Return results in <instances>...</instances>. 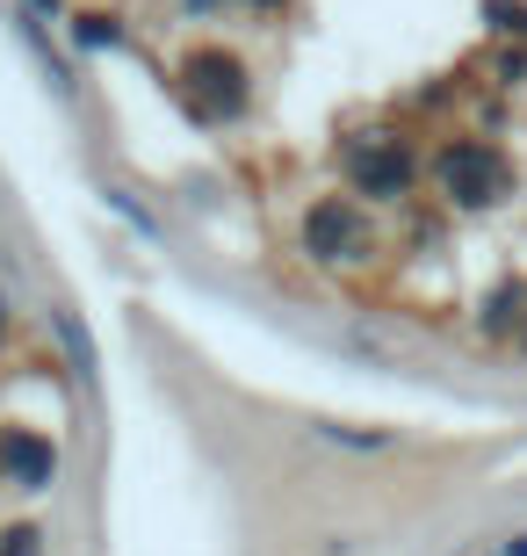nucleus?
<instances>
[{
	"mask_svg": "<svg viewBox=\"0 0 527 556\" xmlns=\"http://www.w3.org/2000/svg\"><path fill=\"white\" fill-rule=\"evenodd\" d=\"M354 239H362V231H354V217H347L340 203H318V210H311V253H318V261H340Z\"/></svg>",
	"mask_w": 527,
	"mask_h": 556,
	"instance_id": "nucleus-3",
	"label": "nucleus"
},
{
	"mask_svg": "<svg viewBox=\"0 0 527 556\" xmlns=\"http://www.w3.org/2000/svg\"><path fill=\"white\" fill-rule=\"evenodd\" d=\"M354 188H362V195H398V188H405V152L362 144V152H354Z\"/></svg>",
	"mask_w": 527,
	"mask_h": 556,
	"instance_id": "nucleus-2",
	"label": "nucleus"
},
{
	"mask_svg": "<svg viewBox=\"0 0 527 556\" xmlns=\"http://www.w3.org/2000/svg\"><path fill=\"white\" fill-rule=\"evenodd\" d=\"M506 556H527V535H520V542H513V549H506Z\"/></svg>",
	"mask_w": 527,
	"mask_h": 556,
	"instance_id": "nucleus-5",
	"label": "nucleus"
},
{
	"mask_svg": "<svg viewBox=\"0 0 527 556\" xmlns=\"http://www.w3.org/2000/svg\"><path fill=\"white\" fill-rule=\"evenodd\" d=\"M0 463H8V470H15V484H29V492H37V484H51V448H43V441H29V433H8V441H0Z\"/></svg>",
	"mask_w": 527,
	"mask_h": 556,
	"instance_id": "nucleus-4",
	"label": "nucleus"
},
{
	"mask_svg": "<svg viewBox=\"0 0 527 556\" xmlns=\"http://www.w3.org/2000/svg\"><path fill=\"white\" fill-rule=\"evenodd\" d=\"M499 181H506V166H499L491 144H448L441 152V188L455 195V203H491Z\"/></svg>",
	"mask_w": 527,
	"mask_h": 556,
	"instance_id": "nucleus-1",
	"label": "nucleus"
}]
</instances>
